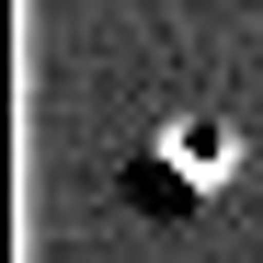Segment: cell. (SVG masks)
Returning a JSON list of instances; mask_svg holds the SVG:
<instances>
[{"label":"cell","instance_id":"6da1fadb","mask_svg":"<svg viewBox=\"0 0 263 263\" xmlns=\"http://www.w3.org/2000/svg\"><path fill=\"white\" fill-rule=\"evenodd\" d=\"M229 172H240V138H229V126H206V115H172L160 138L138 149V183H149L172 217H195L217 183H229Z\"/></svg>","mask_w":263,"mask_h":263}]
</instances>
